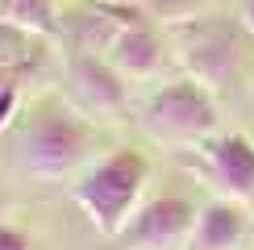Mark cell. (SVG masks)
Wrapping results in <instances>:
<instances>
[{"label":"cell","mask_w":254,"mask_h":250,"mask_svg":"<svg viewBox=\"0 0 254 250\" xmlns=\"http://www.w3.org/2000/svg\"><path fill=\"white\" fill-rule=\"evenodd\" d=\"M188 167L213 188V196L254 204V142L246 133H213L196 150H184Z\"/></svg>","instance_id":"obj_7"},{"label":"cell","mask_w":254,"mask_h":250,"mask_svg":"<svg viewBox=\"0 0 254 250\" xmlns=\"http://www.w3.org/2000/svg\"><path fill=\"white\" fill-rule=\"evenodd\" d=\"M146 184H150V154L137 146H117L88 171H79V180L71 184V200L83 208L96 234L117 238L142 208Z\"/></svg>","instance_id":"obj_3"},{"label":"cell","mask_w":254,"mask_h":250,"mask_svg":"<svg viewBox=\"0 0 254 250\" xmlns=\"http://www.w3.org/2000/svg\"><path fill=\"white\" fill-rule=\"evenodd\" d=\"M250 204L229 200V196H213L200 204L196 213V229L188 238V250H242L250 242Z\"/></svg>","instance_id":"obj_10"},{"label":"cell","mask_w":254,"mask_h":250,"mask_svg":"<svg viewBox=\"0 0 254 250\" xmlns=\"http://www.w3.org/2000/svg\"><path fill=\"white\" fill-rule=\"evenodd\" d=\"M238 17H242V25H246V34L254 38V0H242V8H238Z\"/></svg>","instance_id":"obj_15"},{"label":"cell","mask_w":254,"mask_h":250,"mask_svg":"<svg viewBox=\"0 0 254 250\" xmlns=\"http://www.w3.org/2000/svg\"><path fill=\"white\" fill-rule=\"evenodd\" d=\"M63 79H67V100L92 121H117L129 113V79L121 75L104 55L88 50H63Z\"/></svg>","instance_id":"obj_5"},{"label":"cell","mask_w":254,"mask_h":250,"mask_svg":"<svg viewBox=\"0 0 254 250\" xmlns=\"http://www.w3.org/2000/svg\"><path fill=\"white\" fill-rule=\"evenodd\" d=\"M137 125L142 133L158 146L171 150H196L200 142H208L213 133H221L217 117V96L196 83L192 75H175L163 79L137 109Z\"/></svg>","instance_id":"obj_4"},{"label":"cell","mask_w":254,"mask_h":250,"mask_svg":"<svg viewBox=\"0 0 254 250\" xmlns=\"http://www.w3.org/2000/svg\"><path fill=\"white\" fill-rule=\"evenodd\" d=\"M104 59H109L129 83L158 79L167 71V62H175L171 42H167V29L158 25V21H150V17H137L133 25H125Z\"/></svg>","instance_id":"obj_9"},{"label":"cell","mask_w":254,"mask_h":250,"mask_svg":"<svg viewBox=\"0 0 254 250\" xmlns=\"http://www.w3.org/2000/svg\"><path fill=\"white\" fill-rule=\"evenodd\" d=\"M142 13V4H121V0H75L63 13L59 38L71 50H88V55H109V46L117 42L125 25H133Z\"/></svg>","instance_id":"obj_8"},{"label":"cell","mask_w":254,"mask_h":250,"mask_svg":"<svg viewBox=\"0 0 254 250\" xmlns=\"http://www.w3.org/2000/svg\"><path fill=\"white\" fill-rule=\"evenodd\" d=\"M42 59H46V38L13 21H0V71H38Z\"/></svg>","instance_id":"obj_11"},{"label":"cell","mask_w":254,"mask_h":250,"mask_svg":"<svg viewBox=\"0 0 254 250\" xmlns=\"http://www.w3.org/2000/svg\"><path fill=\"white\" fill-rule=\"evenodd\" d=\"M92 150H96V125L71 100L46 96L17 125V163L34 180H67L75 171H88Z\"/></svg>","instance_id":"obj_1"},{"label":"cell","mask_w":254,"mask_h":250,"mask_svg":"<svg viewBox=\"0 0 254 250\" xmlns=\"http://www.w3.org/2000/svg\"><path fill=\"white\" fill-rule=\"evenodd\" d=\"M200 204L184 192H158L146 196L142 208L129 217V225L113 238L117 250H188V238L196 229Z\"/></svg>","instance_id":"obj_6"},{"label":"cell","mask_w":254,"mask_h":250,"mask_svg":"<svg viewBox=\"0 0 254 250\" xmlns=\"http://www.w3.org/2000/svg\"><path fill=\"white\" fill-rule=\"evenodd\" d=\"M0 21H13V25L50 42V38H59L63 13L55 8V0H0Z\"/></svg>","instance_id":"obj_12"},{"label":"cell","mask_w":254,"mask_h":250,"mask_svg":"<svg viewBox=\"0 0 254 250\" xmlns=\"http://www.w3.org/2000/svg\"><path fill=\"white\" fill-rule=\"evenodd\" d=\"M250 96H254V83H250Z\"/></svg>","instance_id":"obj_16"},{"label":"cell","mask_w":254,"mask_h":250,"mask_svg":"<svg viewBox=\"0 0 254 250\" xmlns=\"http://www.w3.org/2000/svg\"><path fill=\"white\" fill-rule=\"evenodd\" d=\"M213 8V0H142V13L158 21V25H179V21H192L200 13H208Z\"/></svg>","instance_id":"obj_13"},{"label":"cell","mask_w":254,"mask_h":250,"mask_svg":"<svg viewBox=\"0 0 254 250\" xmlns=\"http://www.w3.org/2000/svg\"><path fill=\"white\" fill-rule=\"evenodd\" d=\"M167 42H171V55L184 67V75L204 83L213 96L238 83L242 67H246V50H250V34L242 25V17L221 13V8H208L192 21H179V25H167Z\"/></svg>","instance_id":"obj_2"},{"label":"cell","mask_w":254,"mask_h":250,"mask_svg":"<svg viewBox=\"0 0 254 250\" xmlns=\"http://www.w3.org/2000/svg\"><path fill=\"white\" fill-rule=\"evenodd\" d=\"M0 250H34V238H29L21 225L0 217Z\"/></svg>","instance_id":"obj_14"}]
</instances>
